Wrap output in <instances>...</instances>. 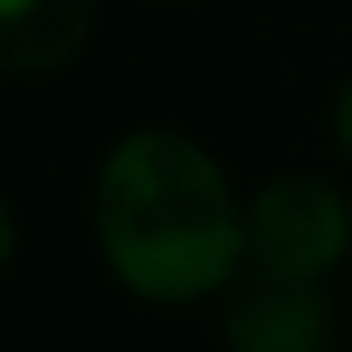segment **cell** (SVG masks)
<instances>
[{"instance_id": "6da1fadb", "label": "cell", "mask_w": 352, "mask_h": 352, "mask_svg": "<svg viewBox=\"0 0 352 352\" xmlns=\"http://www.w3.org/2000/svg\"><path fill=\"white\" fill-rule=\"evenodd\" d=\"M93 223L111 272L155 303H186L229 285L248 248V223L229 198L223 167L173 130L124 136L105 155Z\"/></svg>"}, {"instance_id": "7a4b0ae2", "label": "cell", "mask_w": 352, "mask_h": 352, "mask_svg": "<svg viewBox=\"0 0 352 352\" xmlns=\"http://www.w3.org/2000/svg\"><path fill=\"white\" fill-rule=\"evenodd\" d=\"M352 241L346 198L316 179V173H285L272 179L254 210H248V254L254 272H278V278H322L328 266H340Z\"/></svg>"}, {"instance_id": "3957f363", "label": "cell", "mask_w": 352, "mask_h": 352, "mask_svg": "<svg viewBox=\"0 0 352 352\" xmlns=\"http://www.w3.org/2000/svg\"><path fill=\"white\" fill-rule=\"evenodd\" d=\"M235 352H328L334 340V303L316 278H278L254 272L223 322Z\"/></svg>"}, {"instance_id": "277c9868", "label": "cell", "mask_w": 352, "mask_h": 352, "mask_svg": "<svg viewBox=\"0 0 352 352\" xmlns=\"http://www.w3.org/2000/svg\"><path fill=\"white\" fill-rule=\"evenodd\" d=\"M93 0H0V74H56L93 37Z\"/></svg>"}, {"instance_id": "5b68a950", "label": "cell", "mask_w": 352, "mask_h": 352, "mask_svg": "<svg viewBox=\"0 0 352 352\" xmlns=\"http://www.w3.org/2000/svg\"><path fill=\"white\" fill-rule=\"evenodd\" d=\"M334 142L346 148V161H352V80H346V93H340V105H334Z\"/></svg>"}, {"instance_id": "8992f818", "label": "cell", "mask_w": 352, "mask_h": 352, "mask_svg": "<svg viewBox=\"0 0 352 352\" xmlns=\"http://www.w3.org/2000/svg\"><path fill=\"white\" fill-rule=\"evenodd\" d=\"M12 260V210H6V198H0V266Z\"/></svg>"}]
</instances>
